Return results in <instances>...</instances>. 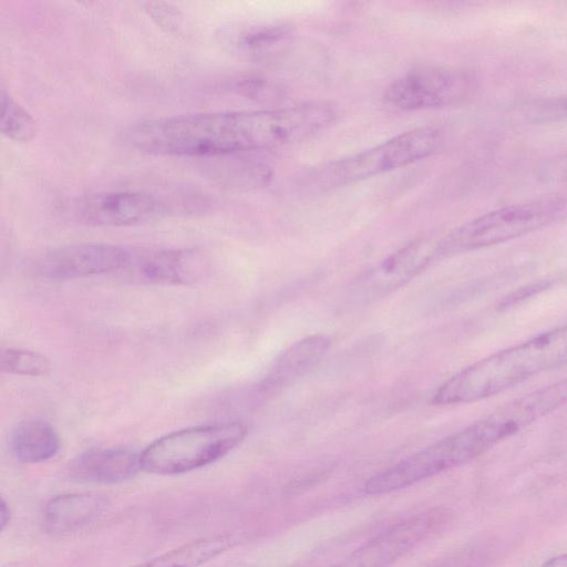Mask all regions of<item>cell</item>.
<instances>
[{
  "label": "cell",
  "instance_id": "obj_19",
  "mask_svg": "<svg viewBox=\"0 0 567 567\" xmlns=\"http://www.w3.org/2000/svg\"><path fill=\"white\" fill-rule=\"evenodd\" d=\"M52 369L50 359L33 350L0 348V372L17 375L41 377Z\"/></svg>",
  "mask_w": 567,
  "mask_h": 567
},
{
  "label": "cell",
  "instance_id": "obj_5",
  "mask_svg": "<svg viewBox=\"0 0 567 567\" xmlns=\"http://www.w3.org/2000/svg\"><path fill=\"white\" fill-rule=\"evenodd\" d=\"M564 196H545L485 213L439 241V257L497 245L558 221L565 216Z\"/></svg>",
  "mask_w": 567,
  "mask_h": 567
},
{
  "label": "cell",
  "instance_id": "obj_3",
  "mask_svg": "<svg viewBox=\"0 0 567 567\" xmlns=\"http://www.w3.org/2000/svg\"><path fill=\"white\" fill-rule=\"evenodd\" d=\"M567 329L557 327L457 372L435 392L436 404L474 402L502 393L566 362Z\"/></svg>",
  "mask_w": 567,
  "mask_h": 567
},
{
  "label": "cell",
  "instance_id": "obj_17",
  "mask_svg": "<svg viewBox=\"0 0 567 567\" xmlns=\"http://www.w3.org/2000/svg\"><path fill=\"white\" fill-rule=\"evenodd\" d=\"M11 445L19 461L33 464L55 456L61 443L55 429L49 422L28 420L14 429Z\"/></svg>",
  "mask_w": 567,
  "mask_h": 567
},
{
  "label": "cell",
  "instance_id": "obj_8",
  "mask_svg": "<svg viewBox=\"0 0 567 567\" xmlns=\"http://www.w3.org/2000/svg\"><path fill=\"white\" fill-rule=\"evenodd\" d=\"M450 517V512L443 507L413 514L365 540L331 567H391L439 533Z\"/></svg>",
  "mask_w": 567,
  "mask_h": 567
},
{
  "label": "cell",
  "instance_id": "obj_2",
  "mask_svg": "<svg viewBox=\"0 0 567 567\" xmlns=\"http://www.w3.org/2000/svg\"><path fill=\"white\" fill-rule=\"evenodd\" d=\"M538 419L534 399L527 394L519 396L372 475L362 492L370 496L394 493L462 466Z\"/></svg>",
  "mask_w": 567,
  "mask_h": 567
},
{
  "label": "cell",
  "instance_id": "obj_18",
  "mask_svg": "<svg viewBox=\"0 0 567 567\" xmlns=\"http://www.w3.org/2000/svg\"><path fill=\"white\" fill-rule=\"evenodd\" d=\"M38 125L32 115L7 93H0V134L19 143L32 141Z\"/></svg>",
  "mask_w": 567,
  "mask_h": 567
},
{
  "label": "cell",
  "instance_id": "obj_12",
  "mask_svg": "<svg viewBox=\"0 0 567 567\" xmlns=\"http://www.w3.org/2000/svg\"><path fill=\"white\" fill-rule=\"evenodd\" d=\"M206 261L193 251L131 250L125 277L145 285H190L206 276Z\"/></svg>",
  "mask_w": 567,
  "mask_h": 567
},
{
  "label": "cell",
  "instance_id": "obj_9",
  "mask_svg": "<svg viewBox=\"0 0 567 567\" xmlns=\"http://www.w3.org/2000/svg\"><path fill=\"white\" fill-rule=\"evenodd\" d=\"M131 249L111 244H70L53 248L38 262V272L48 279L66 280L121 271Z\"/></svg>",
  "mask_w": 567,
  "mask_h": 567
},
{
  "label": "cell",
  "instance_id": "obj_20",
  "mask_svg": "<svg viewBox=\"0 0 567 567\" xmlns=\"http://www.w3.org/2000/svg\"><path fill=\"white\" fill-rule=\"evenodd\" d=\"M289 33V28L285 24L265 25L240 35L239 45L246 49H261L268 47Z\"/></svg>",
  "mask_w": 567,
  "mask_h": 567
},
{
  "label": "cell",
  "instance_id": "obj_7",
  "mask_svg": "<svg viewBox=\"0 0 567 567\" xmlns=\"http://www.w3.org/2000/svg\"><path fill=\"white\" fill-rule=\"evenodd\" d=\"M477 90L472 71L423 66L393 80L384 90L383 100L400 111L435 110L465 103Z\"/></svg>",
  "mask_w": 567,
  "mask_h": 567
},
{
  "label": "cell",
  "instance_id": "obj_21",
  "mask_svg": "<svg viewBox=\"0 0 567 567\" xmlns=\"http://www.w3.org/2000/svg\"><path fill=\"white\" fill-rule=\"evenodd\" d=\"M143 6L147 16L163 30L175 31L178 29L182 14L177 8L159 1L144 2Z\"/></svg>",
  "mask_w": 567,
  "mask_h": 567
},
{
  "label": "cell",
  "instance_id": "obj_24",
  "mask_svg": "<svg viewBox=\"0 0 567 567\" xmlns=\"http://www.w3.org/2000/svg\"><path fill=\"white\" fill-rule=\"evenodd\" d=\"M540 567H567V557L565 554L557 555L546 560Z\"/></svg>",
  "mask_w": 567,
  "mask_h": 567
},
{
  "label": "cell",
  "instance_id": "obj_11",
  "mask_svg": "<svg viewBox=\"0 0 567 567\" xmlns=\"http://www.w3.org/2000/svg\"><path fill=\"white\" fill-rule=\"evenodd\" d=\"M167 213L158 198L141 192L114 190L85 196L79 205L80 218L101 227L134 226L159 219Z\"/></svg>",
  "mask_w": 567,
  "mask_h": 567
},
{
  "label": "cell",
  "instance_id": "obj_1",
  "mask_svg": "<svg viewBox=\"0 0 567 567\" xmlns=\"http://www.w3.org/2000/svg\"><path fill=\"white\" fill-rule=\"evenodd\" d=\"M339 107L315 100L291 106L145 120L126 127L123 142L140 152L172 156H221L306 140L333 124Z\"/></svg>",
  "mask_w": 567,
  "mask_h": 567
},
{
  "label": "cell",
  "instance_id": "obj_23",
  "mask_svg": "<svg viewBox=\"0 0 567 567\" xmlns=\"http://www.w3.org/2000/svg\"><path fill=\"white\" fill-rule=\"evenodd\" d=\"M10 518V511L6 501L0 496V532L7 526Z\"/></svg>",
  "mask_w": 567,
  "mask_h": 567
},
{
  "label": "cell",
  "instance_id": "obj_22",
  "mask_svg": "<svg viewBox=\"0 0 567 567\" xmlns=\"http://www.w3.org/2000/svg\"><path fill=\"white\" fill-rule=\"evenodd\" d=\"M436 567H481V558L473 549H462Z\"/></svg>",
  "mask_w": 567,
  "mask_h": 567
},
{
  "label": "cell",
  "instance_id": "obj_16",
  "mask_svg": "<svg viewBox=\"0 0 567 567\" xmlns=\"http://www.w3.org/2000/svg\"><path fill=\"white\" fill-rule=\"evenodd\" d=\"M237 538L231 534L203 537L133 567H199L233 548Z\"/></svg>",
  "mask_w": 567,
  "mask_h": 567
},
{
  "label": "cell",
  "instance_id": "obj_6",
  "mask_svg": "<svg viewBox=\"0 0 567 567\" xmlns=\"http://www.w3.org/2000/svg\"><path fill=\"white\" fill-rule=\"evenodd\" d=\"M248 427L239 422L192 426L166 434L140 453L141 471L175 475L214 463L234 450Z\"/></svg>",
  "mask_w": 567,
  "mask_h": 567
},
{
  "label": "cell",
  "instance_id": "obj_13",
  "mask_svg": "<svg viewBox=\"0 0 567 567\" xmlns=\"http://www.w3.org/2000/svg\"><path fill=\"white\" fill-rule=\"evenodd\" d=\"M330 341L322 334L301 339L284 350L259 383L258 395L269 396L286 389L311 371L328 351Z\"/></svg>",
  "mask_w": 567,
  "mask_h": 567
},
{
  "label": "cell",
  "instance_id": "obj_4",
  "mask_svg": "<svg viewBox=\"0 0 567 567\" xmlns=\"http://www.w3.org/2000/svg\"><path fill=\"white\" fill-rule=\"evenodd\" d=\"M442 143L440 130L415 127L355 154L310 168L298 179L306 194H319L403 167L432 155Z\"/></svg>",
  "mask_w": 567,
  "mask_h": 567
},
{
  "label": "cell",
  "instance_id": "obj_15",
  "mask_svg": "<svg viewBox=\"0 0 567 567\" xmlns=\"http://www.w3.org/2000/svg\"><path fill=\"white\" fill-rule=\"evenodd\" d=\"M105 506L106 499L93 493L59 495L45 505L43 526L52 534L75 532L94 520Z\"/></svg>",
  "mask_w": 567,
  "mask_h": 567
},
{
  "label": "cell",
  "instance_id": "obj_10",
  "mask_svg": "<svg viewBox=\"0 0 567 567\" xmlns=\"http://www.w3.org/2000/svg\"><path fill=\"white\" fill-rule=\"evenodd\" d=\"M439 241L423 236L388 256L359 278V298L374 300L404 286L439 258Z\"/></svg>",
  "mask_w": 567,
  "mask_h": 567
},
{
  "label": "cell",
  "instance_id": "obj_14",
  "mask_svg": "<svg viewBox=\"0 0 567 567\" xmlns=\"http://www.w3.org/2000/svg\"><path fill=\"white\" fill-rule=\"evenodd\" d=\"M140 468V453L124 449H93L71 464V475L82 482L112 484L133 477Z\"/></svg>",
  "mask_w": 567,
  "mask_h": 567
}]
</instances>
